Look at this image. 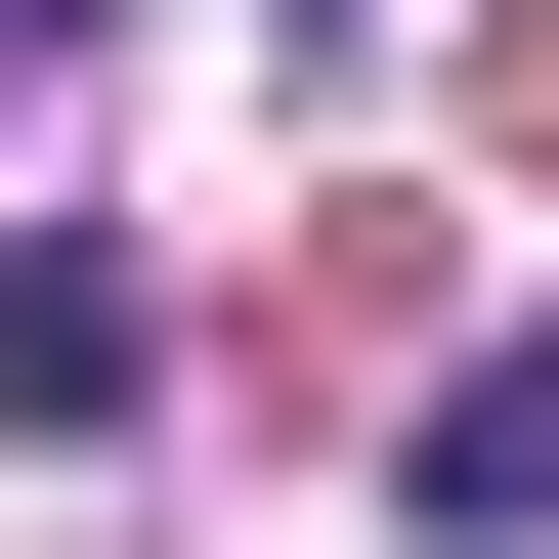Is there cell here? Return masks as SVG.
<instances>
[{
	"mask_svg": "<svg viewBox=\"0 0 559 559\" xmlns=\"http://www.w3.org/2000/svg\"><path fill=\"white\" fill-rule=\"evenodd\" d=\"M0 44H130V0H0Z\"/></svg>",
	"mask_w": 559,
	"mask_h": 559,
	"instance_id": "cell-3",
	"label": "cell"
},
{
	"mask_svg": "<svg viewBox=\"0 0 559 559\" xmlns=\"http://www.w3.org/2000/svg\"><path fill=\"white\" fill-rule=\"evenodd\" d=\"M130 388H173V301H130V259H0V430H130Z\"/></svg>",
	"mask_w": 559,
	"mask_h": 559,
	"instance_id": "cell-2",
	"label": "cell"
},
{
	"mask_svg": "<svg viewBox=\"0 0 559 559\" xmlns=\"http://www.w3.org/2000/svg\"><path fill=\"white\" fill-rule=\"evenodd\" d=\"M388 516H430V559H559V345H430V430H388Z\"/></svg>",
	"mask_w": 559,
	"mask_h": 559,
	"instance_id": "cell-1",
	"label": "cell"
}]
</instances>
